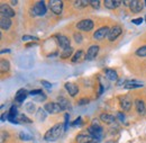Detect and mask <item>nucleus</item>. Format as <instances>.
Here are the masks:
<instances>
[{
    "instance_id": "obj_22",
    "label": "nucleus",
    "mask_w": 146,
    "mask_h": 143,
    "mask_svg": "<svg viewBox=\"0 0 146 143\" xmlns=\"http://www.w3.org/2000/svg\"><path fill=\"white\" fill-rule=\"evenodd\" d=\"M81 59H84L86 60V55H84V52L82 50H79V51H76L75 53L73 54L71 61H72V63H78V62L81 61Z\"/></svg>"
},
{
    "instance_id": "obj_45",
    "label": "nucleus",
    "mask_w": 146,
    "mask_h": 143,
    "mask_svg": "<svg viewBox=\"0 0 146 143\" xmlns=\"http://www.w3.org/2000/svg\"><path fill=\"white\" fill-rule=\"evenodd\" d=\"M9 52H10V50H8V49H7V50H2V51H1V54H3V53H9Z\"/></svg>"
},
{
    "instance_id": "obj_32",
    "label": "nucleus",
    "mask_w": 146,
    "mask_h": 143,
    "mask_svg": "<svg viewBox=\"0 0 146 143\" xmlns=\"http://www.w3.org/2000/svg\"><path fill=\"white\" fill-rule=\"evenodd\" d=\"M18 121H19V123H27V124L32 123V120H31V118H28L27 116H25L24 114L19 115V116H18Z\"/></svg>"
},
{
    "instance_id": "obj_12",
    "label": "nucleus",
    "mask_w": 146,
    "mask_h": 143,
    "mask_svg": "<svg viewBox=\"0 0 146 143\" xmlns=\"http://www.w3.org/2000/svg\"><path fill=\"white\" fill-rule=\"evenodd\" d=\"M98 53H99V46L98 45H92L88 49V51L86 53V60H88V61L94 60L97 57Z\"/></svg>"
},
{
    "instance_id": "obj_31",
    "label": "nucleus",
    "mask_w": 146,
    "mask_h": 143,
    "mask_svg": "<svg viewBox=\"0 0 146 143\" xmlns=\"http://www.w3.org/2000/svg\"><path fill=\"white\" fill-rule=\"evenodd\" d=\"M19 139L23 140V141H29V140H32V135L26 133V132H20L19 133Z\"/></svg>"
},
{
    "instance_id": "obj_17",
    "label": "nucleus",
    "mask_w": 146,
    "mask_h": 143,
    "mask_svg": "<svg viewBox=\"0 0 146 143\" xmlns=\"http://www.w3.org/2000/svg\"><path fill=\"white\" fill-rule=\"evenodd\" d=\"M93 141H97L94 138H92L90 134H80L76 136L78 143H91Z\"/></svg>"
},
{
    "instance_id": "obj_43",
    "label": "nucleus",
    "mask_w": 146,
    "mask_h": 143,
    "mask_svg": "<svg viewBox=\"0 0 146 143\" xmlns=\"http://www.w3.org/2000/svg\"><path fill=\"white\" fill-rule=\"evenodd\" d=\"M69 120H70V115H69V114H65V122H64L65 131L68 130V126H69Z\"/></svg>"
},
{
    "instance_id": "obj_2",
    "label": "nucleus",
    "mask_w": 146,
    "mask_h": 143,
    "mask_svg": "<svg viewBox=\"0 0 146 143\" xmlns=\"http://www.w3.org/2000/svg\"><path fill=\"white\" fill-rule=\"evenodd\" d=\"M88 132L89 134L91 135L92 138H94L97 141H99L101 138H102V133H104V128L101 127V125H99L97 122L93 121L91 126H89L88 128Z\"/></svg>"
},
{
    "instance_id": "obj_7",
    "label": "nucleus",
    "mask_w": 146,
    "mask_h": 143,
    "mask_svg": "<svg viewBox=\"0 0 146 143\" xmlns=\"http://www.w3.org/2000/svg\"><path fill=\"white\" fill-rule=\"evenodd\" d=\"M44 109L50 114H58L63 110V108L61 107V105L58 103H47V104H45Z\"/></svg>"
},
{
    "instance_id": "obj_35",
    "label": "nucleus",
    "mask_w": 146,
    "mask_h": 143,
    "mask_svg": "<svg viewBox=\"0 0 146 143\" xmlns=\"http://www.w3.org/2000/svg\"><path fill=\"white\" fill-rule=\"evenodd\" d=\"M89 2H90V5L92 6V8H94V9H98L99 6H100V1L99 0H91Z\"/></svg>"
},
{
    "instance_id": "obj_39",
    "label": "nucleus",
    "mask_w": 146,
    "mask_h": 143,
    "mask_svg": "<svg viewBox=\"0 0 146 143\" xmlns=\"http://www.w3.org/2000/svg\"><path fill=\"white\" fill-rule=\"evenodd\" d=\"M89 102H90V100H89L88 98H81V99L78 102V105H80V106H82V105H87Z\"/></svg>"
},
{
    "instance_id": "obj_41",
    "label": "nucleus",
    "mask_w": 146,
    "mask_h": 143,
    "mask_svg": "<svg viewBox=\"0 0 146 143\" xmlns=\"http://www.w3.org/2000/svg\"><path fill=\"white\" fill-rule=\"evenodd\" d=\"M35 99L38 100V102H44V100L46 99V96H45L44 94H40V95H38V96L35 97Z\"/></svg>"
},
{
    "instance_id": "obj_9",
    "label": "nucleus",
    "mask_w": 146,
    "mask_h": 143,
    "mask_svg": "<svg viewBox=\"0 0 146 143\" xmlns=\"http://www.w3.org/2000/svg\"><path fill=\"white\" fill-rule=\"evenodd\" d=\"M55 39H56V42H57L58 46H60V47H62L63 50H66V49L71 47V46H70V38H69L68 36L55 35Z\"/></svg>"
},
{
    "instance_id": "obj_5",
    "label": "nucleus",
    "mask_w": 146,
    "mask_h": 143,
    "mask_svg": "<svg viewBox=\"0 0 146 143\" xmlns=\"http://www.w3.org/2000/svg\"><path fill=\"white\" fill-rule=\"evenodd\" d=\"M75 27H76L78 29H80V31L89 32V31H91L92 28L94 27V23L92 21L91 19H83V20L79 21Z\"/></svg>"
},
{
    "instance_id": "obj_37",
    "label": "nucleus",
    "mask_w": 146,
    "mask_h": 143,
    "mask_svg": "<svg viewBox=\"0 0 146 143\" xmlns=\"http://www.w3.org/2000/svg\"><path fill=\"white\" fill-rule=\"evenodd\" d=\"M40 94H43V91H42V89L32 90V91H29V95H32L33 97H36V96H38V95H40Z\"/></svg>"
},
{
    "instance_id": "obj_16",
    "label": "nucleus",
    "mask_w": 146,
    "mask_h": 143,
    "mask_svg": "<svg viewBox=\"0 0 146 143\" xmlns=\"http://www.w3.org/2000/svg\"><path fill=\"white\" fill-rule=\"evenodd\" d=\"M141 87H143V82H139L137 80H127L126 84L124 85L125 89H136Z\"/></svg>"
},
{
    "instance_id": "obj_46",
    "label": "nucleus",
    "mask_w": 146,
    "mask_h": 143,
    "mask_svg": "<svg viewBox=\"0 0 146 143\" xmlns=\"http://www.w3.org/2000/svg\"><path fill=\"white\" fill-rule=\"evenodd\" d=\"M10 3H11V5H14V6H16V5L18 3V1H10Z\"/></svg>"
},
{
    "instance_id": "obj_28",
    "label": "nucleus",
    "mask_w": 146,
    "mask_h": 143,
    "mask_svg": "<svg viewBox=\"0 0 146 143\" xmlns=\"http://www.w3.org/2000/svg\"><path fill=\"white\" fill-rule=\"evenodd\" d=\"M73 53V49L72 47H69V49H66V50H63L62 51V53L60 54V56L62 57V59H68V57H70Z\"/></svg>"
},
{
    "instance_id": "obj_19",
    "label": "nucleus",
    "mask_w": 146,
    "mask_h": 143,
    "mask_svg": "<svg viewBox=\"0 0 146 143\" xmlns=\"http://www.w3.org/2000/svg\"><path fill=\"white\" fill-rule=\"evenodd\" d=\"M100 120L104 122V123H106V124H113L115 122H116V117L113 116V115H111V114H107V113H102L101 115H100Z\"/></svg>"
},
{
    "instance_id": "obj_26",
    "label": "nucleus",
    "mask_w": 146,
    "mask_h": 143,
    "mask_svg": "<svg viewBox=\"0 0 146 143\" xmlns=\"http://www.w3.org/2000/svg\"><path fill=\"white\" fill-rule=\"evenodd\" d=\"M73 5H74V7H75V8L83 9V8H86L88 5H90V2H89V1H87V0H78V1H74V2H73Z\"/></svg>"
},
{
    "instance_id": "obj_4",
    "label": "nucleus",
    "mask_w": 146,
    "mask_h": 143,
    "mask_svg": "<svg viewBox=\"0 0 146 143\" xmlns=\"http://www.w3.org/2000/svg\"><path fill=\"white\" fill-rule=\"evenodd\" d=\"M48 8L55 15H61L63 11V1L62 0H51V1H48Z\"/></svg>"
},
{
    "instance_id": "obj_47",
    "label": "nucleus",
    "mask_w": 146,
    "mask_h": 143,
    "mask_svg": "<svg viewBox=\"0 0 146 143\" xmlns=\"http://www.w3.org/2000/svg\"><path fill=\"white\" fill-rule=\"evenodd\" d=\"M91 143H98V141H93V142H91Z\"/></svg>"
},
{
    "instance_id": "obj_1",
    "label": "nucleus",
    "mask_w": 146,
    "mask_h": 143,
    "mask_svg": "<svg viewBox=\"0 0 146 143\" xmlns=\"http://www.w3.org/2000/svg\"><path fill=\"white\" fill-rule=\"evenodd\" d=\"M64 132H65V126H64L63 123L56 124V125H54L51 130H48L45 133L44 139L46 141H48V142H52V141H55V140L60 139Z\"/></svg>"
},
{
    "instance_id": "obj_8",
    "label": "nucleus",
    "mask_w": 146,
    "mask_h": 143,
    "mask_svg": "<svg viewBox=\"0 0 146 143\" xmlns=\"http://www.w3.org/2000/svg\"><path fill=\"white\" fill-rule=\"evenodd\" d=\"M110 28L108 26H104L99 29H97L94 33H93V38L97 39V41H100V39H104L105 37H108V34H109Z\"/></svg>"
},
{
    "instance_id": "obj_20",
    "label": "nucleus",
    "mask_w": 146,
    "mask_h": 143,
    "mask_svg": "<svg viewBox=\"0 0 146 143\" xmlns=\"http://www.w3.org/2000/svg\"><path fill=\"white\" fill-rule=\"evenodd\" d=\"M0 26H1V29L8 31L11 27V19L8 17H5V16H1L0 17Z\"/></svg>"
},
{
    "instance_id": "obj_15",
    "label": "nucleus",
    "mask_w": 146,
    "mask_h": 143,
    "mask_svg": "<svg viewBox=\"0 0 146 143\" xmlns=\"http://www.w3.org/2000/svg\"><path fill=\"white\" fill-rule=\"evenodd\" d=\"M28 91L26 89H24V88H21V89H19L17 92H16V96H15V100L17 102V103H24V100L27 98V96H28Z\"/></svg>"
},
{
    "instance_id": "obj_33",
    "label": "nucleus",
    "mask_w": 146,
    "mask_h": 143,
    "mask_svg": "<svg viewBox=\"0 0 146 143\" xmlns=\"http://www.w3.org/2000/svg\"><path fill=\"white\" fill-rule=\"evenodd\" d=\"M73 38H74V41H75L78 44H81V43H82V41H83L82 35H81L80 33H75V34H73Z\"/></svg>"
},
{
    "instance_id": "obj_10",
    "label": "nucleus",
    "mask_w": 146,
    "mask_h": 143,
    "mask_svg": "<svg viewBox=\"0 0 146 143\" xmlns=\"http://www.w3.org/2000/svg\"><path fill=\"white\" fill-rule=\"evenodd\" d=\"M0 13H1V16H5V17H8V18L15 17V15H16L15 10H14L9 5H5V3L1 5V7H0Z\"/></svg>"
},
{
    "instance_id": "obj_24",
    "label": "nucleus",
    "mask_w": 146,
    "mask_h": 143,
    "mask_svg": "<svg viewBox=\"0 0 146 143\" xmlns=\"http://www.w3.org/2000/svg\"><path fill=\"white\" fill-rule=\"evenodd\" d=\"M0 70H1L2 73L8 72L10 70V63H9L8 60H5V59L1 60V62H0Z\"/></svg>"
},
{
    "instance_id": "obj_38",
    "label": "nucleus",
    "mask_w": 146,
    "mask_h": 143,
    "mask_svg": "<svg viewBox=\"0 0 146 143\" xmlns=\"http://www.w3.org/2000/svg\"><path fill=\"white\" fill-rule=\"evenodd\" d=\"M82 124V120H81V117H78L75 121H73L72 123H71V125L72 126H80Z\"/></svg>"
},
{
    "instance_id": "obj_48",
    "label": "nucleus",
    "mask_w": 146,
    "mask_h": 143,
    "mask_svg": "<svg viewBox=\"0 0 146 143\" xmlns=\"http://www.w3.org/2000/svg\"><path fill=\"white\" fill-rule=\"evenodd\" d=\"M145 21H146V16H145Z\"/></svg>"
},
{
    "instance_id": "obj_30",
    "label": "nucleus",
    "mask_w": 146,
    "mask_h": 143,
    "mask_svg": "<svg viewBox=\"0 0 146 143\" xmlns=\"http://www.w3.org/2000/svg\"><path fill=\"white\" fill-rule=\"evenodd\" d=\"M25 109H26L29 114H33V113H35L36 107H35V105H34L33 103H27V104L25 105Z\"/></svg>"
},
{
    "instance_id": "obj_21",
    "label": "nucleus",
    "mask_w": 146,
    "mask_h": 143,
    "mask_svg": "<svg viewBox=\"0 0 146 143\" xmlns=\"http://www.w3.org/2000/svg\"><path fill=\"white\" fill-rule=\"evenodd\" d=\"M105 74H106V77L109 81H117L118 80V74L113 69H106Z\"/></svg>"
},
{
    "instance_id": "obj_40",
    "label": "nucleus",
    "mask_w": 146,
    "mask_h": 143,
    "mask_svg": "<svg viewBox=\"0 0 146 143\" xmlns=\"http://www.w3.org/2000/svg\"><path fill=\"white\" fill-rule=\"evenodd\" d=\"M117 117H118V120H119L120 122H125V120H126L125 114H124V113H121V112H119V113L117 114Z\"/></svg>"
},
{
    "instance_id": "obj_27",
    "label": "nucleus",
    "mask_w": 146,
    "mask_h": 143,
    "mask_svg": "<svg viewBox=\"0 0 146 143\" xmlns=\"http://www.w3.org/2000/svg\"><path fill=\"white\" fill-rule=\"evenodd\" d=\"M36 117L39 122L45 121V118H46V110L43 109V108H38L36 112Z\"/></svg>"
},
{
    "instance_id": "obj_11",
    "label": "nucleus",
    "mask_w": 146,
    "mask_h": 143,
    "mask_svg": "<svg viewBox=\"0 0 146 143\" xmlns=\"http://www.w3.org/2000/svg\"><path fill=\"white\" fill-rule=\"evenodd\" d=\"M144 3H145V2L139 1V0H133V1H130L129 9H130V11H131L133 14H138L139 11H142Z\"/></svg>"
},
{
    "instance_id": "obj_18",
    "label": "nucleus",
    "mask_w": 146,
    "mask_h": 143,
    "mask_svg": "<svg viewBox=\"0 0 146 143\" xmlns=\"http://www.w3.org/2000/svg\"><path fill=\"white\" fill-rule=\"evenodd\" d=\"M135 107H136V110H137V113L139 115H145L146 114L145 103L142 99H136L135 100Z\"/></svg>"
},
{
    "instance_id": "obj_3",
    "label": "nucleus",
    "mask_w": 146,
    "mask_h": 143,
    "mask_svg": "<svg viewBox=\"0 0 146 143\" xmlns=\"http://www.w3.org/2000/svg\"><path fill=\"white\" fill-rule=\"evenodd\" d=\"M46 10H47V7H46L45 1H37L32 7L33 16H44L46 14Z\"/></svg>"
},
{
    "instance_id": "obj_13",
    "label": "nucleus",
    "mask_w": 146,
    "mask_h": 143,
    "mask_svg": "<svg viewBox=\"0 0 146 143\" xmlns=\"http://www.w3.org/2000/svg\"><path fill=\"white\" fill-rule=\"evenodd\" d=\"M119 103H120V107L124 112H128L130 110L131 107V100L128 96H124V97H120L119 98Z\"/></svg>"
},
{
    "instance_id": "obj_14",
    "label": "nucleus",
    "mask_w": 146,
    "mask_h": 143,
    "mask_svg": "<svg viewBox=\"0 0 146 143\" xmlns=\"http://www.w3.org/2000/svg\"><path fill=\"white\" fill-rule=\"evenodd\" d=\"M64 87H65V89H66V91L69 92V95H70L71 97L76 96V94L79 92V87H78L75 84H73V82H66V84L64 85Z\"/></svg>"
},
{
    "instance_id": "obj_6",
    "label": "nucleus",
    "mask_w": 146,
    "mask_h": 143,
    "mask_svg": "<svg viewBox=\"0 0 146 143\" xmlns=\"http://www.w3.org/2000/svg\"><path fill=\"white\" fill-rule=\"evenodd\" d=\"M121 33H123V28L120 27V26H118V25H116V26H113V27H111L109 31V34H108V39H109L110 42H113V41H116L119 36L121 35Z\"/></svg>"
},
{
    "instance_id": "obj_29",
    "label": "nucleus",
    "mask_w": 146,
    "mask_h": 143,
    "mask_svg": "<svg viewBox=\"0 0 146 143\" xmlns=\"http://www.w3.org/2000/svg\"><path fill=\"white\" fill-rule=\"evenodd\" d=\"M135 54H136L137 56H139V57H145L146 56V45L142 46V47H139V49H137L136 52H135Z\"/></svg>"
},
{
    "instance_id": "obj_23",
    "label": "nucleus",
    "mask_w": 146,
    "mask_h": 143,
    "mask_svg": "<svg viewBox=\"0 0 146 143\" xmlns=\"http://www.w3.org/2000/svg\"><path fill=\"white\" fill-rule=\"evenodd\" d=\"M120 5H121V1H115V0H106L105 1V6L108 9H115Z\"/></svg>"
},
{
    "instance_id": "obj_44",
    "label": "nucleus",
    "mask_w": 146,
    "mask_h": 143,
    "mask_svg": "<svg viewBox=\"0 0 146 143\" xmlns=\"http://www.w3.org/2000/svg\"><path fill=\"white\" fill-rule=\"evenodd\" d=\"M6 118H8V114H2V117H1V121L3 122Z\"/></svg>"
},
{
    "instance_id": "obj_36",
    "label": "nucleus",
    "mask_w": 146,
    "mask_h": 143,
    "mask_svg": "<svg viewBox=\"0 0 146 143\" xmlns=\"http://www.w3.org/2000/svg\"><path fill=\"white\" fill-rule=\"evenodd\" d=\"M21 39H23V41H28V39H34V41H38V37H36V36H32V35H24Z\"/></svg>"
},
{
    "instance_id": "obj_42",
    "label": "nucleus",
    "mask_w": 146,
    "mask_h": 143,
    "mask_svg": "<svg viewBox=\"0 0 146 143\" xmlns=\"http://www.w3.org/2000/svg\"><path fill=\"white\" fill-rule=\"evenodd\" d=\"M131 23L135 24V25H141L143 23V18H136V19H131Z\"/></svg>"
},
{
    "instance_id": "obj_34",
    "label": "nucleus",
    "mask_w": 146,
    "mask_h": 143,
    "mask_svg": "<svg viewBox=\"0 0 146 143\" xmlns=\"http://www.w3.org/2000/svg\"><path fill=\"white\" fill-rule=\"evenodd\" d=\"M40 84H42V86H43L45 89H48V90L52 89V84H51V82H48V81H46V80H40Z\"/></svg>"
},
{
    "instance_id": "obj_49",
    "label": "nucleus",
    "mask_w": 146,
    "mask_h": 143,
    "mask_svg": "<svg viewBox=\"0 0 146 143\" xmlns=\"http://www.w3.org/2000/svg\"><path fill=\"white\" fill-rule=\"evenodd\" d=\"M145 5H146V1H145Z\"/></svg>"
},
{
    "instance_id": "obj_25",
    "label": "nucleus",
    "mask_w": 146,
    "mask_h": 143,
    "mask_svg": "<svg viewBox=\"0 0 146 143\" xmlns=\"http://www.w3.org/2000/svg\"><path fill=\"white\" fill-rule=\"evenodd\" d=\"M57 103L61 105V107L63 108V110H64V109H70V108H71V104H70L69 100L65 99L64 97H58V102H57Z\"/></svg>"
}]
</instances>
